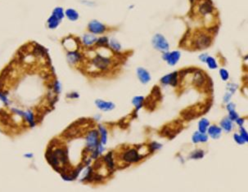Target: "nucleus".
I'll use <instances>...</instances> for the list:
<instances>
[{
  "instance_id": "obj_1",
  "label": "nucleus",
  "mask_w": 248,
  "mask_h": 192,
  "mask_svg": "<svg viewBox=\"0 0 248 192\" xmlns=\"http://www.w3.org/2000/svg\"><path fill=\"white\" fill-rule=\"evenodd\" d=\"M152 45L156 49L161 51V52H167L169 50V44L165 39V37L162 36L161 34H156L154 35L152 39Z\"/></svg>"
},
{
  "instance_id": "obj_2",
  "label": "nucleus",
  "mask_w": 248,
  "mask_h": 192,
  "mask_svg": "<svg viewBox=\"0 0 248 192\" xmlns=\"http://www.w3.org/2000/svg\"><path fill=\"white\" fill-rule=\"evenodd\" d=\"M86 141H87V147L88 148L94 150L98 146V133L97 131L94 130L91 131L87 137H86Z\"/></svg>"
},
{
  "instance_id": "obj_3",
  "label": "nucleus",
  "mask_w": 248,
  "mask_h": 192,
  "mask_svg": "<svg viewBox=\"0 0 248 192\" xmlns=\"http://www.w3.org/2000/svg\"><path fill=\"white\" fill-rule=\"evenodd\" d=\"M195 43L198 48H200V49L207 48L211 44V39L207 34H202L198 35V39L195 40Z\"/></svg>"
},
{
  "instance_id": "obj_4",
  "label": "nucleus",
  "mask_w": 248,
  "mask_h": 192,
  "mask_svg": "<svg viewBox=\"0 0 248 192\" xmlns=\"http://www.w3.org/2000/svg\"><path fill=\"white\" fill-rule=\"evenodd\" d=\"M93 64L99 70H106L110 64V60L106 57H102V56H97L93 60Z\"/></svg>"
},
{
  "instance_id": "obj_5",
  "label": "nucleus",
  "mask_w": 248,
  "mask_h": 192,
  "mask_svg": "<svg viewBox=\"0 0 248 192\" xmlns=\"http://www.w3.org/2000/svg\"><path fill=\"white\" fill-rule=\"evenodd\" d=\"M163 59L168 62V64L170 66H175L180 58V53L175 51L172 53H165L163 54Z\"/></svg>"
},
{
  "instance_id": "obj_6",
  "label": "nucleus",
  "mask_w": 248,
  "mask_h": 192,
  "mask_svg": "<svg viewBox=\"0 0 248 192\" xmlns=\"http://www.w3.org/2000/svg\"><path fill=\"white\" fill-rule=\"evenodd\" d=\"M142 159V156H139L136 150L133 149V150H129V151H126L123 156V160L125 162L128 163H133L137 162L138 160H140Z\"/></svg>"
},
{
  "instance_id": "obj_7",
  "label": "nucleus",
  "mask_w": 248,
  "mask_h": 192,
  "mask_svg": "<svg viewBox=\"0 0 248 192\" xmlns=\"http://www.w3.org/2000/svg\"><path fill=\"white\" fill-rule=\"evenodd\" d=\"M89 30L93 34H102L106 30V26L98 21H92L89 24Z\"/></svg>"
},
{
  "instance_id": "obj_8",
  "label": "nucleus",
  "mask_w": 248,
  "mask_h": 192,
  "mask_svg": "<svg viewBox=\"0 0 248 192\" xmlns=\"http://www.w3.org/2000/svg\"><path fill=\"white\" fill-rule=\"evenodd\" d=\"M177 79L178 73L177 72H174V73L164 76L163 78L161 79V81L164 84H171L172 86H175L178 82Z\"/></svg>"
},
{
  "instance_id": "obj_9",
  "label": "nucleus",
  "mask_w": 248,
  "mask_h": 192,
  "mask_svg": "<svg viewBox=\"0 0 248 192\" xmlns=\"http://www.w3.org/2000/svg\"><path fill=\"white\" fill-rule=\"evenodd\" d=\"M137 75L141 82L142 83H147L151 79V76H150L149 73L147 72L146 70L143 68H138L137 69Z\"/></svg>"
},
{
  "instance_id": "obj_10",
  "label": "nucleus",
  "mask_w": 248,
  "mask_h": 192,
  "mask_svg": "<svg viewBox=\"0 0 248 192\" xmlns=\"http://www.w3.org/2000/svg\"><path fill=\"white\" fill-rule=\"evenodd\" d=\"M96 104L98 107L100 108L101 110L108 111V110H111L115 108V105L111 102H106V101H102V100H97Z\"/></svg>"
},
{
  "instance_id": "obj_11",
  "label": "nucleus",
  "mask_w": 248,
  "mask_h": 192,
  "mask_svg": "<svg viewBox=\"0 0 248 192\" xmlns=\"http://www.w3.org/2000/svg\"><path fill=\"white\" fill-rule=\"evenodd\" d=\"M212 11H213V7H212L211 2H209V1L204 2L199 7V11L202 15H207V14L211 13V12H212Z\"/></svg>"
},
{
  "instance_id": "obj_12",
  "label": "nucleus",
  "mask_w": 248,
  "mask_h": 192,
  "mask_svg": "<svg viewBox=\"0 0 248 192\" xmlns=\"http://www.w3.org/2000/svg\"><path fill=\"white\" fill-rule=\"evenodd\" d=\"M81 54L77 53V52H71L67 54V58H68V62L71 64H76L79 62L81 60Z\"/></svg>"
},
{
  "instance_id": "obj_13",
  "label": "nucleus",
  "mask_w": 248,
  "mask_h": 192,
  "mask_svg": "<svg viewBox=\"0 0 248 192\" xmlns=\"http://www.w3.org/2000/svg\"><path fill=\"white\" fill-rule=\"evenodd\" d=\"M208 132H209L210 136H211L212 138H214V139L219 138L221 134V129L215 125L211 126Z\"/></svg>"
},
{
  "instance_id": "obj_14",
  "label": "nucleus",
  "mask_w": 248,
  "mask_h": 192,
  "mask_svg": "<svg viewBox=\"0 0 248 192\" xmlns=\"http://www.w3.org/2000/svg\"><path fill=\"white\" fill-rule=\"evenodd\" d=\"M207 140H208V137H207V136L205 133L196 132L193 136V142L194 143H198L199 142H206Z\"/></svg>"
},
{
  "instance_id": "obj_15",
  "label": "nucleus",
  "mask_w": 248,
  "mask_h": 192,
  "mask_svg": "<svg viewBox=\"0 0 248 192\" xmlns=\"http://www.w3.org/2000/svg\"><path fill=\"white\" fill-rule=\"evenodd\" d=\"M98 39H96V37L93 34H85L83 37V43L85 44L86 46H90L94 44L95 42H97Z\"/></svg>"
},
{
  "instance_id": "obj_16",
  "label": "nucleus",
  "mask_w": 248,
  "mask_h": 192,
  "mask_svg": "<svg viewBox=\"0 0 248 192\" xmlns=\"http://www.w3.org/2000/svg\"><path fill=\"white\" fill-rule=\"evenodd\" d=\"M66 15H67V17H68L71 21H76V20L79 18L78 12H77L76 10L71 9V8L67 9V11H66Z\"/></svg>"
},
{
  "instance_id": "obj_17",
  "label": "nucleus",
  "mask_w": 248,
  "mask_h": 192,
  "mask_svg": "<svg viewBox=\"0 0 248 192\" xmlns=\"http://www.w3.org/2000/svg\"><path fill=\"white\" fill-rule=\"evenodd\" d=\"M221 126H222V128H223L226 132H229V131L232 130L233 128L232 122L230 121V119H224L223 121L221 122Z\"/></svg>"
},
{
  "instance_id": "obj_18",
  "label": "nucleus",
  "mask_w": 248,
  "mask_h": 192,
  "mask_svg": "<svg viewBox=\"0 0 248 192\" xmlns=\"http://www.w3.org/2000/svg\"><path fill=\"white\" fill-rule=\"evenodd\" d=\"M208 126H209V121L206 119H202V120L199 122V131H200V133H206V131H207V128Z\"/></svg>"
},
{
  "instance_id": "obj_19",
  "label": "nucleus",
  "mask_w": 248,
  "mask_h": 192,
  "mask_svg": "<svg viewBox=\"0 0 248 192\" xmlns=\"http://www.w3.org/2000/svg\"><path fill=\"white\" fill-rule=\"evenodd\" d=\"M59 21L60 20H58L56 16H54L53 15H52L51 16V17L49 19H48V26H49V28H56L57 26L58 25V24H59Z\"/></svg>"
},
{
  "instance_id": "obj_20",
  "label": "nucleus",
  "mask_w": 248,
  "mask_h": 192,
  "mask_svg": "<svg viewBox=\"0 0 248 192\" xmlns=\"http://www.w3.org/2000/svg\"><path fill=\"white\" fill-rule=\"evenodd\" d=\"M194 82H195L196 85L198 86H202L204 83V76L202 75V74L199 73V72H197L195 74V76H194Z\"/></svg>"
},
{
  "instance_id": "obj_21",
  "label": "nucleus",
  "mask_w": 248,
  "mask_h": 192,
  "mask_svg": "<svg viewBox=\"0 0 248 192\" xmlns=\"http://www.w3.org/2000/svg\"><path fill=\"white\" fill-rule=\"evenodd\" d=\"M53 15L56 16L58 20H62L64 16V12H63V9L62 7H56L55 9L53 10Z\"/></svg>"
},
{
  "instance_id": "obj_22",
  "label": "nucleus",
  "mask_w": 248,
  "mask_h": 192,
  "mask_svg": "<svg viewBox=\"0 0 248 192\" xmlns=\"http://www.w3.org/2000/svg\"><path fill=\"white\" fill-rule=\"evenodd\" d=\"M105 161H106L107 164V167L109 168V169L112 170L113 168H114V164H113L112 161V157H111V153L107 154L105 158H104Z\"/></svg>"
},
{
  "instance_id": "obj_23",
  "label": "nucleus",
  "mask_w": 248,
  "mask_h": 192,
  "mask_svg": "<svg viewBox=\"0 0 248 192\" xmlns=\"http://www.w3.org/2000/svg\"><path fill=\"white\" fill-rule=\"evenodd\" d=\"M142 101H143V97L142 96H135L134 98L133 99V104L135 105L137 109H139L141 107V105L142 104Z\"/></svg>"
},
{
  "instance_id": "obj_24",
  "label": "nucleus",
  "mask_w": 248,
  "mask_h": 192,
  "mask_svg": "<svg viewBox=\"0 0 248 192\" xmlns=\"http://www.w3.org/2000/svg\"><path fill=\"white\" fill-rule=\"evenodd\" d=\"M206 62H207L208 66H209L211 69H215L216 67H217V64H216L215 60L214 59L213 57H208L207 58V61H206Z\"/></svg>"
},
{
  "instance_id": "obj_25",
  "label": "nucleus",
  "mask_w": 248,
  "mask_h": 192,
  "mask_svg": "<svg viewBox=\"0 0 248 192\" xmlns=\"http://www.w3.org/2000/svg\"><path fill=\"white\" fill-rule=\"evenodd\" d=\"M99 130L102 134V144L105 145L107 143V131L104 128H102V126H99Z\"/></svg>"
},
{
  "instance_id": "obj_26",
  "label": "nucleus",
  "mask_w": 248,
  "mask_h": 192,
  "mask_svg": "<svg viewBox=\"0 0 248 192\" xmlns=\"http://www.w3.org/2000/svg\"><path fill=\"white\" fill-rule=\"evenodd\" d=\"M220 75L221 79L224 81H227L228 79V71L225 69H221L220 70Z\"/></svg>"
},
{
  "instance_id": "obj_27",
  "label": "nucleus",
  "mask_w": 248,
  "mask_h": 192,
  "mask_svg": "<svg viewBox=\"0 0 248 192\" xmlns=\"http://www.w3.org/2000/svg\"><path fill=\"white\" fill-rule=\"evenodd\" d=\"M110 44L111 46V48H112L114 50L119 51L120 49V44L115 39H111Z\"/></svg>"
},
{
  "instance_id": "obj_28",
  "label": "nucleus",
  "mask_w": 248,
  "mask_h": 192,
  "mask_svg": "<svg viewBox=\"0 0 248 192\" xmlns=\"http://www.w3.org/2000/svg\"><path fill=\"white\" fill-rule=\"evenodd\" d=\"M203 156H204V153H203V151H195L194 153H193V155H192V159H201L203 157Z\"/></svg>"
},
{
  "instance_id": "obj_29",
  "label": "nucleus",
  "mask_w": 248,
  "mask_h": 192,
  "mask_svg": "<svg viewBox=\"0 0 248 192\" xmlns=\"http://www.w3.org/2000/svg\"><path fill=\"white\" fill-rule=\"evenodd\" d=\"M97 44L99 46H105L107 44V38L106 37H102L99 39L97 40Z\"/></svg>"
},
{
  "instance_id": "obj_30",
  "label": "nucleus",
  "mask_w": 248,
  "mask_h": 192,
  "mask_svg": "<svg viewBox=\"0 0 248 192\" xmlns=\"http://www.w3.org/2000/svg\"><path fill=\"white\" fill-rule=\"evenodd\" d=\"M241 137L243 138V140L245 141V142H247L248 141V136H247V133H246V130L244 129V128H241Z\"/></svg>"
},
{
  "instance_id": "obj_31",
  "label": "nucleus",
  "mask_w": 248,
  "mask_h": 192,
  "mask_svg": "<svg viewBox=\"0 0 248 192\" xmlns=\"http://www.w3.org/2000/svg\"><path fill=\"white\" fill-rule=\"evenodd\" d=\"M229 116L231 120H236V119L238 118V115H237V114L235 112L234 110H231V111H229Z\"/></svg>"
},
{
  "instance_id": "obj_32",
  "label": "nucleus",
  "mask_w": 248,
  "mask_h": 192,
  "mask_svg": "<svg viewBox=\"0 0 248 192\" xmlns=\"http://www.w3.org/2000/svg\"><path fill=\"white\" fill-rule=\"evenodd\" d=\"M234 139L235 141H236L238 144H243L244 142H245V141L243 140V138L241 137V136L239 135H237V134H235L234 135Z\"/></svg>"
},
{
  "instance_id": "obj_33",
  "label": "nucleus",
  "mask_w": 248,
  "mask_h": 192,
  "mask_svg": "<svg viewBox=\"0 0 248 192\" xmlns=\"http://www.w3.org/2000/svg\"><path fill=\"white\" fill-rule=\"evenodd\" d=\"M237 86L235 84H228V89L230 90V92L231 93H233L235 92V90L237 89Z\"/></svg>"
},
{
  "instance_id": "obj_34",
  "label": "nucleus",
  "mask_w": 248,
  "mask_h": 192,
  "mask_svg": "<svg viewBox=\"0 0 248 192\" xmlns=\"http://www.w3.org/2000/svg\"><path fill=\"white\" fill-rule=\"evenodd\" d=\"M234 108H235V105H234V104H233V103H230V104H228V105H227V109L228 111L234 110Z\"/></svg>"
},
{
  "instance_id": "obj_35",
  "label": "nucleus",
  "mask_w": 248,
  "mask_h": 192,
  "mask_svg": "<svg viewBox=\"0 0 248 192\" xmlns=\"http://www.w3.org/2000/svg\"><path fill=\"white\" fill-rule=\"evenodd\" d=\"M232 94L233 93H230V92H227V93L225 94V96H224V101H228V100H229L230 99V97H231V96H232Z\"/></svg>"
},
{
  "instance_id": "obj_36",
  "label": "nucleus",
  "mask_w": 248,
  "mask_h": 192,
  "mask_svg": "<svg viewBox=\"0 0 248 192\" xmlns=\"http://www.w3.org/2000/svg\"><path fill=\"white\" fill-rule=\"evenodd\" d=\"M207 57H208V56H207V54H202V55H201L200 57H199V58H200V60L202 62H206Z\"/></svg>"
},
{
  "instance_id": "obj_37",
  "label": "nucleus",
  "mask_w": 248,
  "mask_h": 192,
  "mask_svg": "<svg viewBox=\"0 0 248 192\" xmlns=\"http://www.w3.org/2000/svg\"><path fill=\"white\" fill-rule=\"evenodd\" d=\"M151 147H152V150H156V149L160 148V147H161V145L156 144V143H153V144L151 145Z\"/></svg>"
},
{
  "instance_id": "obj_38",
  "label": "nucleus",
  "mask_w": 248,
  "mask_h": 192,
  "mask_svg": "<svg viewBox=\"0 0 248 192\" xmlns=\"http://www.w3.org/2000/svg\"><path fill=\"white\" fill-rule=\"evenodd\" d=\"M244 122V119H237V123L238 124V125L241 126L242 125V124H243Z\"/></svg>"
}]
</instances>
